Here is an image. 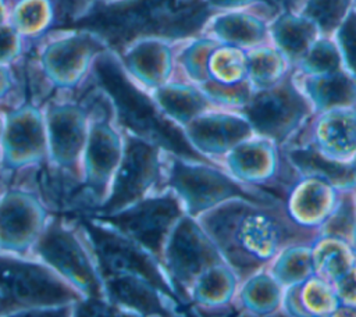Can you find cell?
<instances>
[{"instance_id": "obj_1", "label": "cell", "mask_w": 356, "mask_h": 317, "mask_svg": "<svg viewBox=\"0 0 356 317\" xmlns=\"http://www.w3.org/2000/svg\"><path fill=\"white\" fill-rule=\"evenodd\" d=\"M210 14L206 0H95L72 28L90 29L108 49L124 50L135 40L150 36L192 35Z\"/></svg>"}, {"instance_id": "obj_2", "label": "cell", "mask_w": 356, "mask_h": 317, "mask_svg": "<svg viewBox=\"0 0 356 317\" xmlns=\"http://www.w3.org/2000/svg\"><path fill=\"white\" fill-rule=\"evenodd\" d=\"M90 76L95 79L96 88L107 96L114 117L122 129L163 145L178 154L203 160L179 131L161 117L150 99L135 86L111 49L104 50L96 58Z\"/></svg>"}, {"instance_id": "obj_3", "label": "cell", "mask_w": 356, "mask_h": 317, "mask_svg": "<svg viewBox=\"0 0 356 317\" xmlns=\"http://www.w3.org/2000/svg\"><path fill=\"white\" fill-rule=\"evenodd\" d=\"M0 295L14 306L11 316H72L85 299L50 266L33 254L0 252Z\"/></svg>"}, {"instance_id": "obj_4", "label": "cell", "mask_w": 356, "mask_h": 317, "mask_svg": "<svg viewBox=\"0 0 356 317\" xmlns=\"http://www.w3.org/2000/svg\"><path fill=\"white\" fill-rule=\"evenodd\" d=\"M71 284L85 299H107L96 256L76 218L50 217L32 253Z\"/></svg>"}, {"instance_id": "obj_5", "label": "cell", "mask_w": 356, "mask_h": 317, "mask_svg": "<svg viewBox=\"0 0 356 317\" xmlns=\"http://www.w3.org/2000/svg\"><path fill=\"white\" fill-rule=\"evenodd\" d=\"M90 124L81 160V195L90 211L104 200L124 152V129L117 122L107 96L95 89Z\"/></svg>"}, {"instance_id": "obj_6", "label": "cell", "mask_w": 356, "mask_h": 317, "mask_svg": "<svg viewBox=\"0 0 356 317\" xmlns=\"http://www.w3.org/2000/svg\"><path fill=\"white\" fill-rule=\"evenodd\" d=\"M35 64L51 89L72 90L90 76L96 58L107 50L104 40L90 29L67 28L44 35Z\"/></svg>"}, {"instance_id": "obj_7", "label": "cell", "mask_w": 356, "mask_h": 317, "mask_svg": "<svg viewBox=\"0 0 356 317\" xmlns=\"http://www.w3.org/2000/svg\"><path fill=\"white\" fill-rule=\"evenodd\" d=\"M76 220L96 256L102 274L135 275L146 279L164 295L171 293L150 256L152 252L92 213H83Z\"/></svg>"}, {"instance_id": "obj_8", "label": "cell", "mask_w": 356, "mask_h": 317, "mask_svg": "<svg viewBox=\"0 0 356 317\" xmlns=\"http://www.w3.org/2000/svg\"><path fill=\"white\" fill-rule=\"evenodd\" d=\"M47 135V165L81 182V160L90 124V104L51 99L42 104Z\"/></svg>"}, {"instance_id": "obj_9", "label": "cell", "mask_w": 356, "mask_h": 317, "mask_svg": "<svg viewBox=\"0 0 356 317\" xmlns=\"http://www.w3.org/2000/svg\"><path fill=\"white\" fill-rule=\"evenodd\" d=\"M47 163V135L43 107L25 101L4 113L0 140V168L24 172Z\"/></svg>"}, {"instance_id": "obj_10", "label": "cell", "mask_w": 356, "mask_h": 317, "mask_svg": "<svg viewBox=\"0 0 356 317\" xmlns=\"http://www.w3.org/2000/svg\"><path fill=\"white\" fill-rule=\"evenodd\" d=\"M124 152L103 203L93 214L104 216L143 199L159 177L156 143L124 129Z\"/></svg>"}, {"instance_id": "obj_11", "label": "cell", "mask_w": 356, "mask_h": 317, "mask_svg": "<svg viewBox=\"0 0 356 317\" xmlns=\"http://www.w3.org/2000/svg\"><path fill=\"white\" fill-rule=\"evenodd\" d=\"M51 216L35 188H7L0 195V252L31 254Z\"/></svg>"}, {"instance_id": "obj_12", "label": "cell", "mask_w": 356, "mask_h": 317, "mask_svg": "<svg viewBox=\"0 0 356 317\" xmlns=\"http://www.w3.org/2000/svg\"><path fill=\"white\" fill-rule=\"evenodd\" d=\"M177 216L175 200L171 196H163L143 197L114 213L97 217L110 222L153 254H159L164 235Z\"/></svg>"}, {"instance_id": "obj_13", "label": "cell", "mask_w": 356, "mask_h": 317, "mask_svg": "<svg viewBox=\"0 0 356 317\" xmlns=\"http://www.w3.org/2000/svg\"><path fill=\"white\" fill-rule=\"evenodd\" d=\"M306 110L302 97L286 81L281 86L263 92L250 100L246 113L252 124L266 133L284 135Z\"/></svg>"}, {"instance_id": "obj_14", "label": "cell", "mask_w": 356, "mask_h": 317, "mask_svg": "<svg viewBox=\"0 0 356 317\" xmlns=\"http://www.w3.org/2000/svg\"><path fill=\"white\" fill-rule=\"evenodd\" d=\"M107 299L125 314H165L159 289L129 274H102Z\"/></svg>"}, {"instance_id": "obj_15", "label": "cell", "mask_w": 356, "mask_h": 317, "mask_svg": "<svg viewBox=\"0 0 356 317\" xmlns=\"http://www.w3.org/2000/svg\"><path fill=\"white\" fill-rule=\"evenodd\" d=\"M121 63L128 74L145 85H160L170 70L168 49L156 42L139 39L121 50Z\"/></svg>"}, {"instance_id": "obj_16", "label": "cell", "mask_w": 356, "mask_h": 317, "mask_svg": "<svg viewBox=\"0 0 356 317\" xmlns=\"http://www.w3.org/2000/svg\"><path fill=\"white\" fill-rule=\"evenodd\" d=\"M172 179L182 193L191 200L193 207L207 206L231 195L248 196L225 177L207 170H193L177 164Z\"/></svg>"}, {"instance_id": "obj_17", "label": "cell", "mask_w": 356, "mask_h": 317, "mask_svg": "<svg viewBox=\"0 0 356 317\" xmlns=\"http://www.w3.org/2000/svg\"><path fill=\"white\" fill-rule=\"evenodd\" d=\"M8 22L26 39L39 40L56 29L51 0H11Z\"/></svg>"}, {"instance_id": "obj_18", "label": "cell", "mask_w": 356, "mask_h": 317, "mask_svg": "<svg viewBox=\"0 0 356 317\" xmlns=\"http://www.w3.org/2000/svg\"><path fill=\"white\" fill-rule=\"evenodd\" d=\"M211 259L207 245L191 222H184L177 228L170 245V263L177 274L189 277Z\"/></svg>"}, {"instance_id": "obj_19", "label": "cell", "mask_w": 356, "mask_h": 317, "mask_svg": "<svg viewBox=\"0 0 356 317\" xmlns=\"http://www.w3.org/2000/svg\"><path fill=\"white\" fill-rule=\"evenodd\" d=\"M246 133V124L227 117L206 118L193 125L195 138L209 149H221Z\"/></svg>"}, {"instance_id": "obj_20", "label": "cell", "mask_w": 356, "mask_h": 317, "mask_svg": "<svg viewBox=\"0 0 356 317\" xmlns=\"http://www.w3.org/2000/svg\"><path fill=\"white\" fill-rule=\"evenodd\" d=\"M313 35L314 28L309 21L293 18L291 15L282 17L274 25V36L278 44L289 56L302 54L307 49Z\"/></svg>"}, {"instance_id": "obj_21", "label": "cell", "mask_w": 356, "mask_h": 317, "mask_svg": "<svg viewBox=\"0 0 356 317\" xmlns=\"http://www.w3.org/2000/svg\"><path fill=\"white\" fill-rule=\"evenodd\" d=\"M310 92L324 107L348 104L356 100V83L342 74H334L318 79L310 85Z\"/></svg>"}, {"instance_id": "obj_22", "label": "cell", "mask_w": 356, "mask_h": 317, "mask_svg": "<svg viewBox=\"0 0 356 317\" xmlns=\"http://www.w3.org/2000/svg\"><path fill=\"white\" fill-rule=\"evenodd\" d=\"M216 32L232 43H254L264 35L263 25L243 14H229L216 22Z\"/></svg>"}, {"instance_id": "obj_23", "label": "cell", "mask_w": 356, "mask_h": 317, "mask_svg": "<svg viewBox=\"0 0 356 317\" xmlns=\"http://www.w3.org/2000/svg\"><path fill=\"white\" fill-rule=\"evenodd\" d=\"M157 99L163 108L177 118H189L204 104L203 99L195 90L181 86L160 88Z\"/></svg>"}, {"instance_id": "obj_24", "label": "cell", "mask_w": 356, "mask_h": 317, "mask_svg": "<svg viewBox=\"0 0 356 317\" xmlns=\"http://www.w3.org/2000/svg\"><path fill=\"white\" fill-rule=\"evenodd\" d=\"M291 157L305 171L323 175L332 182L345 184L352 181V171L349 168L325 160L314 150H310V149L296 150L291 153Z\"/></svg>"}, {"instance_id": "obj_25", "label": "cell", "mask_w": 356, "mask_h": 317, "mask_svg": "<svg viewBox=\"0 0 356 317\" xmlns=\"http://www.w3.org/2000/svg\"><path fill=\"white\" fill-rule=\"evenodd\" d=\"M350 1L352 0H309L305 7V15L327 32L339 25Z\"/></svg>"}, {"instance_id": "obj_26", "label": "cell", "mask_w": 356, "mask_h": 317, "mask_svg": "<svg viewBox=\"0 0 356 317\" xmlns=\"http://www.w3.org/2000/svg\"><path fill=\"white\" fill-rule=\"evenodd\" d=\"M26 42L10 22L0 25V64H15L24 56Z\"/></svg>"}, {"instance_id": "obj_27", "label": "cell", "mask_w": 356, "mask_h": 317, "mask_svg": "<svg viewBox=\"0 0 356 317\" xmlns=\"http://www.w3.org/2000/svg\"><path fill=\"white\" fill-rule=\"evenodd\" d=\"M280 58L268 50L257 51L249 58V70L253 79L259 83H268L278 75Z\"/></svg>"}, {"instance_id": "obj_28", "label": "cell", "mask_w": 356, "mask_h": 317, "mask_svg": "<svg viewBox=\"0 0 356 317\" xmlns=\"http://www.w3.org/2000/svg\"><path fill=\"white\" fill-rule=\"evenodd\" d=\"M305 64L314 72H332L338 68L339 58L331 43L320 42L310 50Z\"/></svg>"}, {"instance_id": "obj_29", "label": "cell", "mask_w": 356, "mask_h": 317, "mask_svg": "<svg viewBox=\"0 0 356 317\" xmlns=\"http://www.w3.org/2000/svg\"><path fill=\"white\" fill-rule=\"evenodd\" d=\"M338 40L349 68L356 75V11H350L338 32Z\"/></svg>"}, {"instance_id": "obj_30", "label": "cell", "mask_w": 356, "mask_h": 317, "mask_svg": "<svg viewBox=\"0 0 356 317\" xmlns=\"http://www.w3.org/2000/svg\"><path fill=\"white\" fill-rule=\"evenodd\" d=\"M352 124L353 122L349 118L331 120L327 125V139L341 149L356 146V129Z\"/></svg>"}, {"instance_id": "obj_31", "label": "cell", "mask_w": 356, "mask_h": 317, "mask_svg": "<svg viewBox=\"0 0 356 317\" xmlns=\"http://www.w3.org/2000/svg\"><path fill=\"white\" fill-rule=\"evenodd\" d=\"M235 163L238 168H241L242 171H246V172L259 171L264 167L266 153L263 152L261 147L245 146L235 153Z\"/></svg>"}, {"instance_id": "obj_32", "label": "cell", "mask_w": 356, "mask_h": 317, "mask_svg": "<svg viewBox=\"0 0 356 317\" xmlns=\"http://www.w3.org/2000/svg\"><path fill=\"white\" fill-rule=\"evenodd\" d=\"M222 271H213L202 284V293L206 298H220L229 291L231 282Z\"/></svg>"}, {"instance_id": "obj_33", "label": "cell", "mask_w": 356, "mask_h": 317, "mask_svg": "<svg viewBox=\"0 0 356 317\" xmlns=\"http://www.w3.org/2000/svg\"><path fill=\"white\" fill-rule=\"evenodd\" d=\"M353 228V213H352V206L345 200L338 210V213L334 216L331 222L328 224L327 229L331 234H341V235H348L350 234Z\"/></svg>"}, {"instance_id": "obj_34", "label": "cell", "mask_w": 356, "mask_h": 317, "mask_svg": "<svg viewBox=\"0 0 356 317\" xmlns=\"http://www.w3.org/2000/svg\"><path fill=\"white\" fill-rule=\"evenodd\" d=\"M249 299L256 303L259 307L271 306L275 303V289L267 279H259L253 282L249 289Z\"/></svg>"}, {"instance_id": "obj_35", "label": "cell", "mask_w": 356, "mask_h": 317, "mask_svg": "<svg viewBox=\"0 0 356 317\" xmlns=\"http://www.w3.org/2000/svg\"><path fill=\"white\" fill-rule=\"evenodd\" d=\"M220 74L227 76H235V74L241 75L242 71V60L236 56V53H220L218 60L216 61Z\"/></svg>"}, {"instance_id": "obj_36", "label": "cell", "mask_w": 356, "mask_h": 317, "mask_svg": "<svg viewBox=\"0 0 356 317\" xmlns=\"http://www.w3.org/2000/svg\"><path fill=\"white\" fill-rule=\"evenodd\" d=\"M14 88V75L11 65L0 64V101L7 97Z\"/></svg>"}, {"instance_id": "obj_37", "label": "cell", "mask_w": 356, "mask_h": 317, "mask_svg": "<svg viewBox=\"0 0 356 317\" xmlns=\"http://www.w3.org/2000/svg\"><path fill=\"white\" fill-rule=\"evenodd\" d=\"M306 260L300 259V257H292L286 266H285V273L288 275V278H298L300 274L306 273Z\"/></svg>"}, {"instance_id": "obj_38", "label": "cell", "mask_w": 356, "mask_h": 317, "mask_svg": "<svg viewBox=\"0 0 356 317\" xmlns=\"http://www.w3.org/2000/svg\"><path fill=\"white\" fill-rule=\"evenodd\" d=\"M305 199H306V200H305V209H306L309 213H313V211H316V210L318 209V203L321 202V199H320V195L317 193L316 189L307 192V193L305 195Z\"/></svg>"}, {"instance_id": "obj_39", "label": "cell", "mask_w": 356, "mask_h": 317, "mask_svg": "<svg viewBox=\"0 0 356 317\" xmlns=\"http://www.w3.org/2000/svg\"><path fill=\"white\" fill-rule=\"evenodd\" d=\"M210 6H218V7H232V6H243L248 3H252L254 0H206Z\"/></svg>"}, {"instance_id": "obj_40", "label": "cell", "mask_w": 356, "mask_h": 317, "mask_svg": "<svg viewBox=\"0 0 356 317\" xmlns=\"http://www.w3.org/2000/svg\"><path fill=\"white\" fill-rule=\"evenodd\" d=\"M10 0H0V25L8 22L10 19Z\"/></svg>"}, {"instance_id": "obj_41", "label": "cell", "mask_w": 356, "mask_h": 317, "mask_svg": "<svg viewBox=\"0 0 356 317\" xmlns=\"http://www.w3.org/2000/svg\"><path fill=\"white\" fill-rule=\"evenodd\" d=\"M14 310V306L0 295V316H11Z\"/></svg>"}, {"instance_id": "obj_42", "label": "cell", "mask_w": 356, "mask_h": 317, "mask_svg": "<svg viewBox=\"0 0 356 317\" xmlns=\"http://www.w3.org/2000/svg\"><path fill=\"white\" fill-rule=\"evenodd\" d=\"M3 129H4V113L0 111V140L3 136Z\"/></svg>"}, {"instance_id": "obj_43", "label": "cell", "mask_w": 356, "mask_h": 317, "mask_svg": "<svg viewBox=\"0 0 356 317\" xmlns=\"http://www.w3.org/2000/svg\"><path fill=\"white\" fill-rule=\"evenodd\" d=\"M10 1H11V0H10Z\"/></svg>"}]
</instances>
